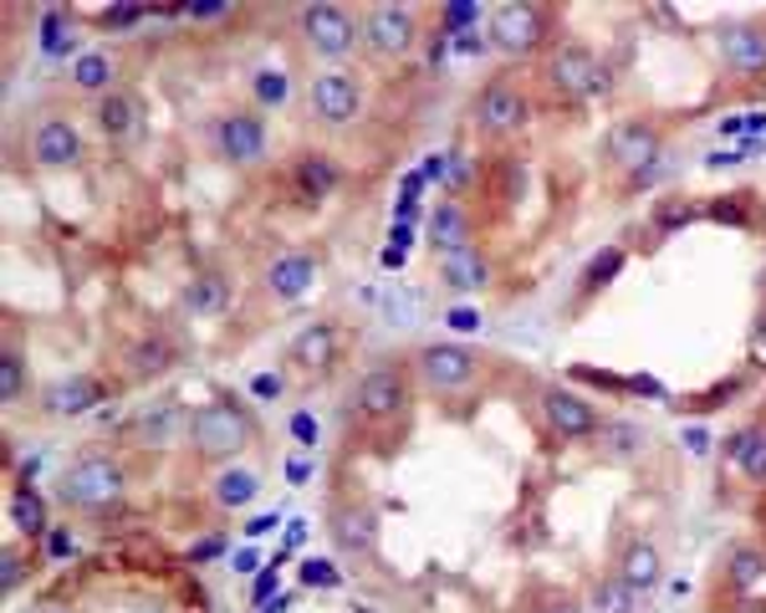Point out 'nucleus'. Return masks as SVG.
<instances>
[{
    "label": "nucleus",
    "mask_w": 766,
    "mask_h": 613,
    "mask_svg": "<svg viewBox=\"0 0 766 613\" xmlns=\"http://www.w3.org/2000/svg\"><path fill=\"white\" fill-rule=\"evenodd\" d=\"M184 434H190V450L199 460L236 465V455L251 450V440H256V415L230 405V399H209V405H199L195 415L184 419Z\"/></svg>",
    "instance_id": "nucleus-1"
},
{
    "label": "nucleus",
    "mask_w": 766,
    "mask_h": 613,
    "mask_svg": "<svg viewBox=\"0 0 766 613\" xmlns=\"http://www.w3.org/2000/svg\"><path fill=\"white\" fill-rule=\"evenodd\" d=\"M123 491H128V465L118 455H108V450H83L56 481V496L72 512H108V506L123 502Z\"/></svg>",
    "instance_id": "nucleus-2"
},
{
    "label": "nucleus",
    "mask_w": 766,
    "mask_h": 613,
    "mask_svg": "<svg viewBox=\"0 0 766 613\" xmlns=\"http://www.w3.org/2000/svg\"><path fill=\"white\" fill-rule=\"evenodd\" d=\"M296 31H302L306 52L322 56V62H348V56L358 52V36H363V26L353 21V11H343V6H333V0H312V6H302Z\"/></svg>",
    "instance_id": "nucleus-3"
},
{
    "label": "nucleus",
    "mask_w": 766,
    "mask_h": 613,
    "mask_svg": "<svg viewBox=\"0 0 766 613\" xmlns=\"http://www.w3.org/2000/svg\"><path fill=\"white\" fill-rule=\"evenodd\" d=\"M547 87L568 103H587V98H603V93H608L613 72L603 67L587 46L568 42V46H552V52H547Z\"/></svg>",
    "instance_id": "nucleus-4"
},
{
    "label": "nucleus",
    "mask_w": 766,
    "mask_h": 613,
    "mask_svg": "<svg viewBox=\"0 0 766 613\" xmlns=\"http://www.w3.org/2000/svg\"><path fill=\"white\" fill-rule=\"evenodd\" d=\"M409 368L430 394L450 399V394H465L481 378V353L465 348V343H424Z\"/></svg>",
    "instance_id": "nucleus-5"
},
{
    "label": "nucleus",
    "mask_w": 766,
    "mask_h": 613,
    "mask_svg": "<svg viewBox=\"0 0 766 613\" xmlns=\"http://www.w3.org/2000/svg\"><path fill=\"white\" fill-rule=\"evenodd\" d=\"M486 36H490V52L531 56V52H542V42H547V15L531 0H506V6L490 11Z\"/></svg>",
    "instance_id": "nucleus-6"
},
{
    "label": "nucleus",
    "mask_w": 766,
    "mask_h": 613,
    "mask_svg": "<svg viewBox=\"0 0 766 613\" xmlns=\"http://www.w3.org/2000/svg\"><path fill=\"white\" fill-rule=\"evenodd\" d=\"M409 405H414V389H409L404 368L384 363V368H368L358 378V409L368 424H399L409 415Z\"/></svg>",
    "instance_id": "nucleus-7"
},
{
    "label": "nucleus",
    "mask_w": 766,
    "mask_h": 613,
    "mask_svg": "<svg viewBox=\"0 0 766 613\" xmlns=\"http://www.w3.org/2000/svg\"><path fill=\"white\" fill-rule=\"evenodd\" d=\"M659 153H665V133H659V123H644V118L613 123V133H608V159L624 169L634 184H644L649 174H655Z\"/></svg>",
    "instance_id": "nucleus-8"
},
{
    "label": "nucleus",
    "mask_w": 766,
    "mask_h": 613,
    "mask_svg": "<svg viewBox=\"0 0 766 613\" xmlns=\"http://www.w3.org/2000/svg\"><path fill=\"white\" fill-rule=\"evenodd\" d=\"M215 153L230 169H256L266 159V118L256 108H236L215 118Z\"/></svg>",
    "instance_id": "nucleus-9"
},
{
    "label": "nucleus",
    "mask_w": 766,
    "mask_h": 613,
    "mask_svg": "<svg viewBox=\"0 0 766 613\" xmlns=\"http://www.w3.org/2000/svg\"><path fill=\"white\" fill-rule=\"evenodd\" d=\"M527 123H531V98L516 83H490L475 98V128L486 139H516Z\"/></svg>",
    "instance_id": "nucleus-10"
},
{
    "label": "nucleus",
    "mask_w": 766,
    "mask_h": 613,
    "mask_svg": "<svg viewBox=\"0 0 766 613\" xmlns=\"http://www.w3.org/2000/svg\"><path fill=\"white\" fill-rule=\"evenodd\" d=\"M363 46L384 62H399L419 46V15L409 6H374L363 21Z\"/></svg>",
    "instance_id": "nucleus-11"
},
{
    "label": "nucleus",
    "mask_w": 766,
    "mask_h": 613,
    "mask_svg": "<svg viewBox=\"0 0 766 613\" xmlns=\"http://www.w3.org/2000/svg\"><path fill=\"white\" fill-rule=\"evenodd\" d=\"M542 419L558 440H587V434L603 430V409L593 405V399H583V394L562 389V384H552V389L542 394Z\"/></svg>",
    "instance_id": "nucleus-12"
},
{
    "label": "nucleus",
    "mask_w": 766,
    "mask_h": 613,
    "mask_svg": "<svg viewBox=\"0 0 766 613\" xmlns=\"http://www.w3.org/2000/svg\"><path fill=\"white\" fill-rule=\"evenodd\" d=\"M306 98H312V112H317L327 128H348L353 118L363 112V87L358 77H348V72H317L312 77V87H306Z\"/></svg>",
    "instance_id": "nucleus-13"
},
{
    "label": "nucleus",
    "mask_w": 766,
    "mask_h": 613,
    "mask_svg": "<svg viewBox=\"0 0 766 613\" xmlns=\"http://www.w3.org/2000/svg\"><path fill=\"white\" fill-rule=\"evenodd\" d=\"M317 277H322V261L312 251H281L266 261L261 287L271 302H302V297L317 287Z\"/></svg>",
    "instance_id": "nucleus-14"
},
{
    "label": "nucleus",
    "mask_w": 766,
    "mask_h": 613,
    "mask_svg": "<svg viewBox=\"0 0 766 613\" xmlns=\"http://www.w3.org/2000/svg\"><path fill=\"white\" fill-rule=\"evenodd\" d=\"M103 399H108L103 378L67 374V378H52V384L42 389V415L46 419H83V415H93Z\"/></svg>",
    "instance_id": "nucleus-15"
},
{
    "label": "nucleus",
    "mask_w": 766,
    "mask_h": 613,
    "mask_svg": "<svg viewBox=\"0 0 766 613\" xmlns=\"http://www.w3.org/2000/svg\"><path fill=\"white\" fill-rule=\"evenodd\" d=\"M327 537L343 558H374L378 547V512L363 502H343L333 516H327Z\"/></svg>",
    "instance_id": "nucleus-16"
},
{
    "label": "nucleus",
    "mask_w": 766,
    "mask_h": 613,
    "mask_svg": "<svg viewBox=\"0 0 766 613\" xmlns=\"http://www.w3.org/2000/svg\"><path fill=\"white\" fill-rule=\"evenodd\" d=\"M31 159L42 169H72L83 164V133L67 123V118H42V123L31 128Z\"/></svg>",
    "instance_id": "nucleus-17"
},
{
    "label": "nucleus",
    "mask_w": 766,
    "mask_h": 613,
    "mask_svg": "<svg viewBox=\"0 0 766 613\" xmlns=\"http://www.w3.org/2000/svg\"><path fill=\"white\" fill-rule=\"evenodd\" d=\"M440 281H445L455 297H481V292L490 287V261H486V251H481L475 240L440 251Z\"/></svg>",
    "instance_id": "nucleus-18"
},
{
    "label": "nucleus",
    "mask_w": 766,
    "mask_h": 613,
    "mask_svg": "<svg viewBox=\"0 0 766 613\" xmlns=\"http://www.w3.org/2000/svg\"><path fill=\"white\" fill-rule=\"evenodd\" d=\"M721 62L731 72H741V77L766 72V26H756V21H731V26L721 31Z\"/></svg>",
    "instance_id": "nucleus-19"
},
{
    "label": "nucleus",
    "mask_w": 766,
    "mask_h": 613,
    "mask_svg": "<svg viewBox=\"0 0 766 613\" xmlns=\"http://www.w3.org/2000/svg\"><path fill=\"white\" fill-rule=\"evenodd\" d=\"M337 322H312V327H302V333L292 337V348H287V358H292V368H302V374H327L337 363Z\"/></svg>",
    "instance_id": "nucleus-20"
},
{
    "label": "nucleus",
    "mask_w": 766,
    "mask_h": 613,
    "mask_svg": "<svg viewBox=\"0 0 766 613\" xmlns=\"http://www.w3.org/2000/svg\"><path fill=\"white\" fill-rule=\"evenodd\" d=\"M93 123H98L103 139L112 143H128V139H139V128H143V103L133 98V93H108V98H98V112H93Z\"/></svg>",
    "instance_id": "nucleus-21"
},
{
    "label": "nucleus",
    "mask_w": 766,
    "mask_h": 613,
    "mask_svg": "<svg viewBox=\"0 0 766 613\" xmlns=\"http://www.w3.org/2000/svg\"><path fill=\"white\" fill-rule=\"evenodd\" d=\"M618 578H624L634 593H655L659 583H665V552H659L649 537H634V542L624 547V558H618Z\"/></svg>",
    "instance_id": "nucleus-22"
},
{
    "label": "nucleus",
    "mask_w": 766,
    "mask_h": 613,
    "mask_svg": "<svg viewBox=\"0 0 766 613\" xmlns=\"http://www.w3.org/2000/svg\"><path fill=\"white\" fill-rule=\"evenodd\" d=\"M174 363H180V348H174V337H164V333H143L139 343L123 353L128 378H139V384H149V378H164Z\"/></svg>",
    "instance_id": "nucleus-23"
},
{
    "label": "nucleus",
    "mask_w": 766,
    "mask_h": 613,
    "mask_svg": "<svg viewBox=\"0 0 766 613\" xmlns=\"http://www.w3.org/2000/svg\"><path fill=\"white\" fill-rule=\"evenodd\" d=\"M180 306L190 318H220L225 306H230V281H225V271H195V277L184 281Z\"/></svg>",
    "instance_id": "nucleus-24"
},
{
    "label": "nucleus",
    "mask_w": 766,
    "mask_h": 613,
    "mask_svg": "<svg viewBox=\"0 0 766 613\" xmlns=\"http://www.w3.org/2000/svg\"><path fill=\"white\" fill-rule=\"evenodd\" d=\"M209 502L220 506V512H246V506L261 502V475L246 471V465H225L209 481Z\"/></svg>",
    "instance_id": "nucleus-25"
},
{
    "label": "nucleus",
    "mask_w": 766,
    "mask_h": 613,
    "mask_svg": "<svg viewBox=\"0 0 766 613\" xmlns=\"http://www.w3.org/2000/svg\"><path fill=\"white\" fill-rule=\"evenodd\" d=\"M292 174H296V190H302L306 205L327 200L337 184H343V169H337L333 153H302V159L292 164Z\"/></svg>",
    "instance_id": "nucleus-26"
},
{
    "label": "nucleus",
    "mask_w": 766,
    "mask_h": 613,
    "mask_svg": "<svg viewBox=\"0 0 766 613\" xmlns=\"http://www.w3.org/2000/svg\"><path fill=\"white\" fill-rule=\"evenodd\" d=\"M118 62H112L108 52H77L72 56V87L77 93H87V98H108V93H118Z\"/></svg>",
    "instance_id": "nucleus-27"
},
{
    "label": "nucleus",
    "mask_w": 766,
    "mask_h": 613,
    "mask_svg": "<svg viewBox=\"0 0 766 613\" xmlns=\"http://www.w3.org/2000/svg\"><path fill=\"white\" fill-rule=\"evenodd\" d=\"M725 455H731L736 471L752 475V481H766V430L762 424H746V430L731 434V440H725Z\"/></svg>",
    "instance_id": "nucleus-28"
},
{
    "label": "nucleus",
    "mask_w": 766,
    "mask_h": 613,
    "mask_svg": "<svg viewBox=\"0 0 766 613\" xmlns=\"http://www.w3.org/2000/svg\"><path fill=\"white\" fill-rule=\"evenodd\" d=\"M11 521H15V531H21V537H31V542H46V537H52V516H46V502L31 486L11 496Z\"/></svg>",
    "instance_id": "nucleus-29"
},
{
    "label": "nucleus",
    "mask_w": 766,
    "mask_h": 613,
    "mask_svg": "<svg viewBox=\"0 0 766 613\" xmlns=\"http://www.w3.org/2000/svg\"><path fill=\"white\" fill-rule=\"evenodd\" d=\"M624 261H628L624 246H608V251L593 256V261L583 266V277H578V302H587V297H598L603 287H613V277L624 271Z\"/></svg>",
    "instance_id": "nucleus-30"
},
{
    "label": "nucleus",
    "mask_w": 766,
    "mask_h": 613,
    "mask_svg": "<svg viewBox=\"0 0 766 613\" xmlns=\"http://www.w3.org/2000/svg\"><path fill=\"white\" fill-rule=\"evenodd\" d=\"M639 609V593L618 578V572H608V578H598L593 583V593H587V613H634Z\"/></svg>",
    "instance_id": "nucleus-31"
},
{
    "label": "nucleus",
    "mask_w": 766,
    "mask_h": 613,
    "mask_svg": "<svg viewBox=\"0 0 766 613\" xmlns=\"http://www.w3.org/2000/svg\"><path fill=\"white\" fill-rule=\"evenodd\" d=\"M725 572H731V583L736 588L766 583V552L756 542H736L731 552H725Z\"/></svg>",
    "instance_id": "nucleus-32"
},
{
    "label": "nucleus",
    "mask_w": 766,
    "mask_h": 613,
    "mask_svg": "<svg viewBox=\"0 0 766 613\" xmlns=\"http://www.w3.org/2000/svg\"><path fill=\"white\" fill-rule=\"evenodd\" d=\"M430 236H434V251H450V246H465L471 240V221L460 205H440L430 221Z\"/></svg>",
    "instance_id": "nucleus-33"
},
{
    "label": "nucleus",
    "mask_w": 766,
    "mask_h": 613,
    "mask_svg": "<svg viewBox=\"0 0 766 613\" xmlns=\"http://www.w3.org/2000/svg\"><path fill=\"white\" fill-rule=\"evenodd\" d=\"M251 98H256V112H261V108H281V103L292 98V77H287L281 67H256Z\"/></svg>",
    "instance_id": "nucleus-34"
},
{
    "label": "nucleus",
    "mask_w": 766,
    "mask_h": 613,
    "mask_svg": "<svg viewBox=\"0 0 766 613\" xmlns=\"http://www.w3.org/2000/svg\"><path fill=\"white\" fill-rule=\"evenodd\" d=\"M598 445L608 450L613 460H628V455H639V450H644V430H634V424H618V419H603Z\"/></svg>",
    "instance_id": "nucleus-35"
},
{
    "label": "nucleus",
    "mask_w": 766,
    "mask_h": 613,
    "mask_svg": "<svg viewBox=\"0 0 766 613\" xmlns=\"http://www.w3.org/2000/svg\"><path fill=\"white\" fill-rule=\"evenodd\" d=\"M42 52L46 56H67L72 52V21H67V11H46L42 15Z\"/></svg>",
    "instance_id": "nucleus-36"
},
{
    "label": "nucleus",
    "mask_w": 766,
    "mask_h": 613,
    "mask_svg": "<svg viewBox=\"0 0 766 613\" xmlns=\"http://www.w3.org/2000/svg\"><path fill=\"white\" fill-rule=\"evenodd\" d=\"M21 389H26V358H21V348H6V358H0V399L15 405Z\"/></svg>",
    "instance_id": "nucleus-37"
},
{
    "label": "nucleus",
    "mask_w": 766,
    "mask_h": 613,
    "mask_svg": "<svg viewBox=\"0 0 766 613\" xmlns=\"http://www.w3.org/2000/svg\"><path fill=\"white\" fill-rule=\"evenodd\" d=\"M174 419H180V405H149V409H139V419H133V424H139V434H153V440H164Z\"/></svg>",
    "instance_id": "nucleus-38"
},
{
    "label": "nucleus",
    "mask_w": 766,
    "mask_h": 613,
    "mask_svg": "<svg viewBox=\"0 0 766 613\" xmlns=\"http://www.w3.org/2000/svg\"><path fill=\"white\" fill-rule=\"evenodd\" d=\"M302 583L306 588H337L343 583V572H337L333 562H322V558H306L302 562Z\"/></svg>",
    "instance_id": "nucleus-39"
},
{
    "label": "nucleus",
    "mask_w": 766,
    "mask_h": 613,
    "mask_svg": "<svg viewBox=\"0 0 766 613\" xmlns=\"http://www.w3.org/2000/svg\"><path fill=\"white\" fill-rule=\"evenodd\" d=\"M46 552H52L56 562L72 558V552H77V537H67V531H56V527H52V537H46Z\"/></svg>",
    "instance_id": "nucleus-40"
},
{
    "label": "nucleus",
    "mask_w": 766,
    "mask_h": 613,
    "mask_svg": "<svg viewBox=\"0 0 766 613\" xmlns=\"http://www.w3.org/2000/svg\"><path fill=\"white\" fill-rule=\"evenodd\" d=\"M21 568H26V562H21V552L11 547V552H6V578H0V583H6V593H11V588H21V578H26Z\"/></svg>",
    "instance_id": "nucleus-41"
},
{
    "label": "nucleus",
    "mask_w": 766,
    "mask_h": 613,
    "mask_svg": "<svg viewBox=\"0 0 766 613\" xmlns=\"http://www.w3.org/2000/svg\"><path fill=\"white\" fill-rule=\"evenodd\" d=\"M184 21H220V15H230V6H184Z\"/></svg>",
    "instance_id": "nucleus-42"
},
{
    "label": "nucleus",
    "mask_w": 766,
    "mask_h": 613,
    "mask_svg": "<svg viewBox=\"0 0 766 613\" xmlns=\"http://www.w3.org/2000/svg\"><path fill=\"white\" fill-rule=\"evenodd\" d=\"M98 21H103V26H133V21H143V11H128V6H123V11H103Z\"/></svg>",
    "instance_id": "nucleus-43"
},
{
    "label": "nucleus",
    "mask_w": 766,
    "mask_h": 613,
    "mask_svg": "<svg viewBox=\"0 0 766 613\" xmlns=\"http://www.w3.org/2000/svg\"><path fill=\"white\" fill-rule=\"evenodd\" d=\"M460 52H490V36L486 31H465V36H455Z\"/></svg>",
    "instance_id": "nucleus-44"
},
{
    "label": "nucleus",
    "mask_w": 766,
    "mask_h": 613,
    "mask_svg": "<svg viewBox=\"0 0 766 613\" xmlns=\"http://www.w3.org/2000/svg\"><path fill=\"white\" fill-rule=\"evenodd\" d=\"M292 434L302 440V445H312V440H317V424H312L306 415H296V419H292Z\"/></svg>",
    "instance_id": "nucleus-45"
},
{
    "label": "nucleus",
    "mask_w": 766,
    "mask_h": 613,
    "mask_svg": "<svg viewBox=\"0 0 766 613\" xmlns=\"http://www.w3.org/2000/svg\"><path fill=\"white\" fill-rule=\"evenodd\" d=\"M475 15H481L475 6H455V11H450L445 21H450V26H465V21H475Z\"/></svg>",
    "instance_id": "nucleus-46"
},
{
    "label": "nucleus",
    "mask_w": 766,
    "mask_h": 613,
    "mask_svg": "<svg viewBox=\"0 0 766 613\" xmlns=\"http://www.w3.org/2000/svg\"><path fill=\"white\" fill-rule=\"evenodd\" d=\"M271 588H277V568H266V578H261V583H256V593H251V599H256V603H261V599H266V593H271Z\"/></svg>",
    "instance_id": "nucleus-47"
},
{
    "label": "nucleus",
    "mask_w": 766,
    "mask_h": 613,
    "mask_svg": "<svg viewBox=\"0 0 766 613\" xmlns=\"http://www.w3.org/2000/svg\"><path fill=\"white\" fill-rule=\"evenodd\" d=\"M547 613H587V603H578V599H562V603H552Z\"/></svg>",
    "instance_id": "nucleus-48"
},
{
    "label": "nucleus",
    "mask_w": 766,
    "mask_h": 613,
    "mask_svg": "<svg viewBox=\"0 0 766 613\" xmlns=\"http://www.w3.org/2000/svg\"><path fill=\"white\" fill-rule=\"evenodd\" d=\"M450 322H455L460 333H471V327H475V312H450Z\"/></svg>",
    "instance_id": "nucleus-49"
},
{
    "label": "nucleus",
    "mask_w": 766,
    "mask_h": 613,
    "mask_svg": "<svg viewBox=\"0 0 766 613\" xmlns=\"http://www.w3.org/2000/svg\"><path fill=\"white\" fill-rule=\"evenodd\" d=\"M256 394H266V399H271V394H281V378H256Z\"/></svg>",
    "instance_id": "nucleus-50"
},
{
    "label": "nucleus",
    "mask_w": 766,
    "mask_h": 613,
    "mask_svg": "<svg viewBox=\"0 0 766 613\" xmlns=\"http://www.w3.org/2000/svg\"><path fill=\"white\" fill-rule=\"evenodd\" d=\"M287 603H292V599H277V603H266L261 613H281V609H287Z\"/></svg>",
    "instance_id": "nucleus-51"
},
{
    "label": "nucleus",
    "mask_w": 766,
    "mask_h": 613,
    "mask_svg": "<svg viewBox=\"0 0 766 613\" xmlns=\"http://www.w3.org/2000/svg\"><path fill=\"white\" fill-rule=\"evenodd\" d=\"M52 613H62V609H52Z\"/></svg>",
    "instance_id": "nucleus-52"
}]
</instances>
